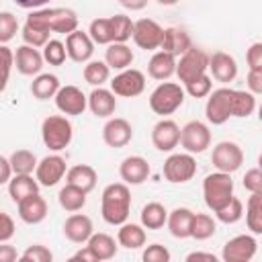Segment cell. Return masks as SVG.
Masks as SVG:
<instances>
[{
  "instance_id": "obj_52",
  "label": "cell",
  "mask_w": 262,
  "mask_h": 262,
  "mask_svg": "<svg viewBox=\"0 0 262 262\" xmlns=\"http://www.w3.org/2000/svg\"><path fill=\"white\" fill-rule=\"evenodd\" d=\"M244 188L250 192H260L262 190V172L260 168H252L244 174Z\"/></svg>"
},
{
  "instance_id": "obj_32",
  "label": "cell",
  "mask_w": 262,
  "mask_h": 262,
  "mask_svg": "<svg viewBox=\"0 0 262 262\" xmlns=\"http://www.w3.org/2000/svg\"><path fill=\"white\" fill-rule=\"evenodd\" d=\"M59 86L61 84L55 74H37L35 80L31 82V92L37 100H49L57 94Z\"/></svg>"
},
{
  "instance_id": "obj_45",
  "label": "cell",
  "mask_w": 262,
  "mask_h": 262,
  "mask_svg": "<svg viewBox=\"0 0 262 262\" xmlns=\"http://www.w3.org/2000/svg\"><path fill=\"white\" fill-rule=\"evenodd\" d=\"M16 33H18L16 16L12 12H8V10L0 12V45H6L8 41H12Z\"/></svg>"
},
{
  "instance_id": "obj_19",
  "label": "cell",
  "mask_w": 262,
  "mask_h": 262,
  "mask_svg": "<svg viewBox=\"0 0 262 262\" xmlns=\"http://www.w3.org/2000/svg\"><path fill=\"white\" fill-rule=\"evenodd\" d=\"M149 172H151V168H149L147 160L141 158V156H129V158H125V160L121 162V166H119L121 180H123L125 184H133V186L143 184V182L147 180Z\"/></svg>"
},
{
  "instance_id": "obj_31",
  "label": "cell",
  "mask_w": 262,
  "mask_h": 262,
  "mask_svg": "<svg viewBox=\"0 0 262 262\" xmlns=\"http://www.w3.org/2000/svg\"><path fill=\"white\" fill-rule=\"evenodd\" d=\"M35 192H39V182L37 178H33V174H12V178L8 180V194L14 203Z\"/></svg>"
},
{
  "instance_id": "obj_1",
  "label": "cell",
  "mask_w": 262,
  "mask_h": 262,
  "mask_svg": "<svg viewBox=\"0 0 262 262\" xmlns=\"http://www.w3.org/2000/svg\"><path fill=\"white\" fill-rule=\"evenodd\" d=\"M25 25L49 35H68L78 29V14L72 8H37L27 16Z\"/></svg>"
},
{
  "instance_id": "obj_17",
  "label": "cell",
  "mask_w": 262,
  "mask_h": 262,
  "mask_svg": "<svg viewBox=\"0 0 262 262\" xmlns=\"http://www.w3.org/2000/svg\"><path fill=\"white\" fill-rule=\"evenodd\" d=\"M180 141V127L172 119H162L151 129V143L160 151H172Z\"/></svg>"
},
{
  "instance_id": "obj_7",
  "label": "cell",
  "mask_w": 262,
  "mask_h": 262,
  "mask_svg": "<svg viewBox=\"0 0 262 262\" xmlns=\"http://www.w3.org/2000/svg\"><path fill=\"white\" fill-rule=\"evenodd\" d=\"M231 98L233 88H217L209 92L207 104H205V117L213 125H223L231 117Z\"/></svg>"
},
{
  "instance_id": "obj_21",
  "label": "cell",
  "mask_w": 262,
  "mask_h": 262,
  "mask_svg": "<svg viewBox=\"0 0 262 262\" xmlns=\"http://www.w3.org/2000/svg\"><path fill=\"white\" fill-rule=\"evenodd\" d=\"M213 78L217 82H233L237 76V61L233 59V55L225 53V51H215L213 55H209V68H207Z\"/></svg>"
},
{
  "instance_id": "obj_55",
  "label": "cell",
  "mask_w": 262,
  "mask_h": 262,
  "mask_svg": "<svg viewBox=\"0 0 262 262\" xmlns=\"http://www.w3.org/2000/svg\"><path fill=\"white\" fill-rule=\"evenodd\" d=\"M18 260V252L8 242H0V262H14Z\"/></svg>"
},
{
  "instance_id": "obj_46",
  "label": "cell",
  "mask_w": 262,
  "mask_h": 262,
  "mask_svg": "<svg viewBox=\"0 0 262 262\" xmlns=\"http://www.w3.org/2000/svg\"><path fill=\"white\" fill-rule=\"evenodd\" d=\"M211 90H213V82H211V78L207 74H203V76H199V78H194V80L184 84V92L190 94L192 98H205V96H209Z\"/></svg>"
},
{
  "instance_id": "obj_54",
  "label": "cell",
  "mask_w": 262,
  "mask_h": 262,
  "mask_svg": "<svg viewBox=\"0 0 262 262\" xmlns=\"http://www.w3.org/2000/svg\"><path fill=\"white\" fill-rule=\"evenodd\" d=\"M246 86H248V92L260 94L262 92V70H250L246 76Z\"/></svg>"
},
{
  "instance_id": "obj_35",
  "label": "cell",
  "mask_w": 262,
  "mask_h": 262,
  "mask_svg": "<svg viewBox=\"0 0 262 262\" xmlns=\"http://www.w3.org/2000/svg\"><path fill=\"white\" fill-rule=\"evenodd\" d=\"M57 201H59V207H61L63 211L76 213V211H80V209L86 205V192L66 182V186L57 192Z\"/></svg>"
},
{
  "instance_id": "obj_5",
  "label": "cell",
  "mask_w": 262,
  "mask_h": 262,
  "mask_svg": "<svg viewBox=\"0 0 262 262\" xmlns=\"http://www.w3.org/2000/svg\"><path fill=\"white\" fill-rule=\"evenodd\" d=\"M203 196H205V205L215 213L217 209H221L231 196H233V180L231 174L227 172H213L207 174L203 180Z\"/></svg>"
},
{
  "instance_id": "obj_15",
  "label": "cell",
  "mask_w": 262,
  "mask_h": 262,
  "mask_svg": "<svg viewBox=\"0 0 262 262\" xmlns=\"http://www.w3.org/2000/svg\"><path fill=\"white\" fill-rule=\"evenodd\" d=\"M68 172V166H66V160L57 154H51V156H45L43 160L37 162V168H35V178L39 182V186H55Z\"/></svg>"
},
{
  "instance_id": "obj_8",
  "label": "cell",
  "mask_w": 262,
  "mask_h": 262,
  "mask_svg": "<svg viewBox=\"0 0 262 262\" xmlns=\"http://www.w3.org/2000/svg\"><path fill=\"white\" fill-rule=\"evenodd\" d=\"M196 174V160L192 158V154H172L168 156V160L164 162V178L172 184H182L192 180V176Z\"/></svg>"
},
{
  "instance_id": "obj_50",
  "label": "cell",
  "mask_w": 262,
  "mask_h": 262,
  "mask_svg": "<svg viewBox=\"0 0 262 262\" xmlns=\"http://www.w3.org/2000/svg\"><path fill=\"white\" fill-rule=\"evenodd\" d=\"M12 68H14V53L6 45H0V78L8 80Z\"/></svg>"
},
{
  "instance_id": "obj_61",
  "label": "cell",
  "mask_w": 262,
  "mask_h": 262,
  "mask_svg": "<svg viewBox=\"0 0 262 262\" xmlns=\"http://www.w3.org/2000/svg\"><path fill=\"white\" fill-rule=\"evenodd\" d=\"M158 4H162V6H174L178 0H156Z\"/></svg>"
},
{
  "instance_id": "obj_49",
  "label": "cell",
  "mask_w": 262,
  "mask_h": 262,
  "mask_svg": "<svg viewBox=\"0 0 262 262\" xmlns=\"http://www.w3.org/2000/svg\"><path fill=\"white\" fill-rule=\"evenodd\" d=\"M141 258H143V262H168L170 260V252L162 244H149L143 250Z\"/></svg>"
},
{
  "instance_id": "obj_4",
  "label": "cell",
  "mask_w": 262,
  "mask_h": 262,
  "mask_svg": "<svg viewBox=\"0 0 262 262\" xmlns=\"http://www.w3.org/2000/svg\"><path fill=\"white\" fill-rule=\"evenodd\" d=\"M184 96H186V92H184V88L180 84L164 80L149 94V108L156 115H162V117L172 115L174 111H178L182 106Z\"/></svg>"
},
{
  "instance_id": "obj_27",
  "label": "cell",
  "mask_w": 262,
  "mask_h": 262,
  "mask_svg": "<svg viewBox=\"0 0 262 262\" xmlns=\"http://www.w3.org/2000/svg\"><path fill=\"white\" fill-rule=\"evenodd\" d=\"M96 180H98V174L88 164H76V166L68 168V172H66V182L76 186V188H80V190H84L86 194L90 190H94Z\"/></svg>"
},
{
  "instance_id": "obj_43",
  "label": "cell",
  "mask_w": 262,
  "mask_h": 262,
  "mask_svg": "<svg viewBox=\"0 0 262 262\" xmlns=\"http://www.w3.org/2000/svg\"><path fill=\"white\" fill-rule=\"evenodd\" d=\"M88 35L96 45H108L113 43V29L111 18H94L88 27Z\"/></svg>"
},
{
  "instance_id": "obj_2",
  "label": "cell",
  "mask_w": 262,
  "mask_h": 262,
  "mask_svg": "<svg viewBox=\"0 0 262 262\" xmlns=\"http://www.w3.org/2000/svg\"><path fill=\"white\" fill-rule=\"evenodd\" d=\"M131 211V190L125 182L106 184L100 196V213L108 225H121Z\"/></svg>"
},
{
  "instance_id": "obj_16",
  "label": "cell",
  "mask_w": 262,
  "mask_h": 262,
  "mask_svg": "<svg viewBox=\"0 0 262 262\" xmlns=\"http://www.w3.org/2000/svg\"><path fill=\"white\" fill-rule=\"evenodd\" d=\"M66 53L72 61L86 63V61H90V57L94 53V41L90 39L88 33L76 29V31L68 33V37H66Z\"/></svg>"
},
{
  "instance_id": "obj_25",
  "label": "cell",
  "mask_w": 262,
  "mask_h": 262,
  "mask_svg": "<svg viewBox=\"0 0 262 262\" xmlns=\"http://www.w3.org/2000/svg\"><path fill=\"white\" fill-rule=\"evenodd\" d=\"M192 45L188 33L180 27H168L164 29V37H162V43H160V49L166 51V53H172L174 57H180L188 47Z\"/></svg>"
},
{
  "instance_id": "obj_60",
  "label": "cell",
  "mask_w": 262,
  "mask_h": 262,
  "mask_svg": "<svg viewBox=\"0 0 262 262\" xmlns=\"http://www.w3.org/2000/svg\"><path fill=\"white\" fill-rule=\"evenodd\" d=\"M119 4L127 10H141L147 6V0H119Z\"/></svg>"
},
{
  "instance_id": "obj_56",
  "label": "cell",
  "mask_w": 262,
  "mask_h": 262,
  "mask_svg": "<svg viewBox=\"0 0 262 262\" xmlns=\"http://www.w3.org/2000/svg\"><path fill=\"white\" fill-rule=\"evenodd\" d=\"M12 178V168H10V162L8 158L0 156V184H8V180Z\"/></svg>"
},
{
  "instance_id": "obj_29",
  "label": "cell",
  "mask_w": 262,
  "mask_h": 262,
  "mask_svg": "<svg viewBox=\"0 0 262 262\" xmlns=\"http://www.w3.org/2000/svg\"><path fill=\"white\" fill-rule=\"evenodd\" d=\"M117 244L127 250H137L145 246V227L141 223H121L117 231Z\"/></svg>"
},
{
  "instance_id": "obj_12",
  "label": "cell",
  "mask_w": 262,
  "mask_h": 262,
  "mask_svg": "<svg viewBox=\"0 0 262 262\" xmlns=\"http://www.w3.org/2000/svg\"><path fill=\"white\" fill-rule=\"evenodd\" d=\"M258 252V242L250 233H239L225 242L221 258L225 262H250Z\"/></svg>"
},
{
  "instance_id": "obj_62",
  "label": "cell",
  "mask_w": 262,
  "mask_h": 262,
  "mask_svg": "<svg viewBox=\"0 0 262 262\" xmlns=\"http://www.w3.org/2000/svg\"><path fill=\"white\" fill-rule=\"evenodd\" d=\"M6 84H8V80H6V78H0V92H4Z\"/></svg>"
},
{
  "instance_id": "obj_42",
  "label": "cell",
  "mask_w": 262,
  "mask_h": 262,
  "mask_svg": "<svg viewBox=\"0 0 262 262\" xmlns=\"http://www.w3.org/2000/svg\"><path fill=\"white\" fill-rule=\"evenodd\" d=\"M111 18V29H113V43H127L133 33V20L125 14H115Z\"/></svg>"
},
{
  "instance_id": "obj_58",
  "label": "cell",
  "mask_w": 262,
  "mask_h": 262,
  "mask_svg": "<svg viewBox=\"0 0 262 262\" xmlns=\"http://www.w3.org/2000/svg\"><path fill=\"white\" fill-rule=\"evenodd\" d=\"M51 0H14L16 6L20 8H27V10H37V8H43L45 4H49Z\"/></svg>"
},
{
  "instance_id": "obj_41",
  "label": "cell",
  "mask_w": 262,
  "mask_h": 262,
  "mask_svg": "<svg viewBox=\"0 0 262 262\" xmlns=\"http://www.w3.org/2000/svg\"><path fill=\"white\" fill-rule=\"evenodd\" d=\"M242 215H244V203H242L237 196H231V199H229L221 209H217V211H215L217 221L227 223V225L237 223V221L242 219Z\"/></svg>"
},
{
  "instance_id": "obj_48",
  "label": "cell",
  "mask_w": 262,
  "mask_h": 262,
  "mask_svg": "<svg viewBox=\"0 0 262 262\" xmlns=\"http://www.w3.org/2000/svg\"><path fill=\"white\" fill-rule=\"evenodd\" d=\"M20 35H23V41H25L27 45H31V47H43V45L49 41V33H43V31H39V29L27 27V25H23Z\"/></svg>"
},
{
  "instance_id": "obj_14",
  "label": "cell",
  "mask_w": 262,
  "mask_h": 262,
  "mask_svg": "<svg viewBox=\"0 0 262 262\" xmlns=\"http://www.w3.org/2000/svg\"><path fill=\"white\" fill-rule=\"evenodd\" d=\"M135 45L139 49L145 51H154L160 49L162 37H164V29L154 20V18H139L133 23V33H131Z\"/></svg>"
},
{
  "instance_id": "obj_30",
  "label": "cell",
  "mask_w": 262,
  "mask_h": 262,
  "mask_svg": "<svg viewBox=\"0 0 262 262\" xmlns=\"http://www.w3.org/2000/svg\"><path fill=\"white\" fill-rule=\"evenodd\" d=\"M104 63L111 70H127L133 63V51L127 43H108L104 51Z\"/></svg>"
},
{
  "instance_id": "obj_23",
  "label": "cell",
  "mask_w": 262,
  "mask_h": 262,
  "mask_svg": "<svg viewBox=\"0 0 262 262\" xmlns=\"http://www.w3.org/2000/svg\"><path fill=\"white\" fill-rule=\"evenodd\" d=\"M92 233H94L92 219L84 213H74L63 223V235L74 244H86Z\"/></svg>"
},
{
  "instance_id": "obj_36",
  "label": "cell",
  "mask_w": 262,
  "mask_h": 262,
  "mask_svg": "<svg viewBox=\"0 0 262 262\" xmlns=\"http://www.w3.org/2000/svg\"><path fill=\"white\" fill-rule=\"evenodd\" d=\"M246 225L254 235L262 233V190L252 192L246 203Z\"/></svg>"
},
{
  "instance_id": "obj_6",
  "label": "cell",
  "mask_w": 262,
  "mask_h": 262,
  "mask_svg": "<svg viewBox=\"0 0 262 262\" xmlns=\"http://www.w3.org/2000/svg\"><path fill=\"white\" fill-rule=\"evenodd\" d=\"M207 68H209V55L205 53V49H199V47H188L180 59L176 61V76L182 84L207 74Z\"/></svg>"
},
{
  "instance_id": "obj_33",
  "label": "cell",
  "mask_w": 262,
  "mask_h": 262,
  "mask_svg": "<svg viewBox=\"0 0 262 262\" xmlns=\"http://www.w3.org/2000/svg\"><path fill=\"white\" fill-rule=\"evenodd\" d=\"M86 246L94 252V256L98 258V262L100 260H111V258H115L117 256V242H115V237H111L108 233H92L90 237H88V242H86Z\"/></svg>"
},
{
  "instance_id": "obj_37",
  "label": "cell",
  "mask_w": 262,
  "mask_h": 262,
  "mask_svg": "<svg viewBox=\"0 0 262 262\" xmlns=\"http://www.w3.org/2000/svg\"><path fill=\"white\" fill-rule=\"evenodd\" d=\"M217 231V221L207 215V213H192V221H190V237L203 242L213 237Z\"/></svg>"
},
{
  "instance_id": "obj_53",
  "label": "cell",
  "mask_w": 262,
  "mask_h": 262,
  "mask_svg": "<svg viewBox=\"0 0 262 262\" xmlns=\"http://www.w3.org/2000/svg\"><path fill=\"white\" fill-rule=\"evenodd\" d=\"M14 233H16L14 219H12L8 213L0 211V242H8V239H12Z\"/></svg>"
},
{
  "instance_id": "obj_18",
  "label": "cell",
  "mask_w": 262,
  "mask_h": 262,
  "mask_svg": "<svg viewBox=\"0 0 262 262\" xmlns=\"http://www.w3.org/2000/svg\"><path fill=\"white\" fill-rule=\"evenodd\" d=\"M102 139L108 147H125L133 139V127L127 119L113 117L102 127Z\"/></svg>"
},
{
  "instance_id": "obj_22",
  "label": "cell",
  "mask_w": 262,
  "mask_h": 262,
  "mask_svg": "<svg viewBox=\"0 0 262 262\" xmlns=\"http://www.w3.org/2000/svg\"><path fill=\"white\" fill-rule=\"evenodd\" d=\"M16 205H18V217L29 225H37L47 217V201L39 192L25 196Z\"/></svg>"
},
{
  "instance_id": "obj_3",
  "label": "cell",
  "mask_w": 262,
  "mask_h": 262,
  "mask_svg": "<svg viewBox=\"0 0 262 262\" xmlns=\"http://www.w3.org/2000/svg\"><path fill=\"white\" fill-rule=\"evenodd\" d=\"M74 127L63 115H49L41 123V139L51 151H61L72 143Z\"/></svg>"
},
{
  "instance_id": "obj_57",
  "label": "cell",
  "mask_w": 262,
  "mask_h": 262,
  "mask_svg": "<svg viewBox=\"0 0 262 262\" xmlns=\"http://www.w3.org/2000/svg\"><path fill=\"white\" fill-rule=\"evenodd\" d=\"M72 260H82V262H98V258L94 256V252H92L88 246H84L82 250H78V252L72 256Z\"/></svg>"
},
{
  "instance_id": "obj_28",
  "label": "cell",
  "mask_w": 262,
  "mask_h": 262,
  "mask_svg": "<svg viewBox=\"0 0 262 262\" xmlns=\"http://www.w3.org/2000/svg\"><path fill=\"white\" fill-rule=\"evenodd\" d=\"M190 221H192V211L188 207H176L174 211L168 213L166 225L174 237L184 239V237H190Z\"/></svg>"
},
{
  "instance_id": "obj_47",
  "label": "cell",
  "mask_w": 262,
  "mask_h": 262,
  "mask_svg": "<svg viewBox=\"0 0 262 262\" xmlns=\"http://www.w3.org/2000/svg\"><path fill=\"white\" fill-rule=\"evenodd\" d=\"M23 262H51L53 260V254L47 246L43 244H33L29 246L20 256H18Z\"/></svg>"
},
{
  "instance_id": "obj_10",
  "label": "cell",
  "mask_w": 262,
  "mask_h": 262,
  "mask_svg": "<svg viewBox=\"0 0 262 262\" xmlns=\"http://www.w3.org/2000/svg\"><path fill=\"white\" fill-rule=\"evenodd\" d=\"M211 162L219 172H227L233 174L235 170L242 168L244 164V151L235 141H219L213 147L211 154Z\"/></svg>"
},
{
  "instance_id": "obj_11",
  "label": "cell",
  "mask_w": 262,
  "mask_h": 262,
  "mask_svg": "<svg viewBox=\"0 0 262 262\" xmlns=\"http://www.w3.org/2000/svg\"><path fill=\"white\" fill-rule=\"evenodd\" d=\"M111 90L115 96H123V98L139 96L145 90V76H143V72H139L135 68L121 70L111 80Z\"/></svg>"
},
{
  "instance_id": "obj_38",
  "label": "cell",
  "mask_w": 262,
  "mask_h": 262,
  "mask_svg": "<svg viewBox=\"0 0 262 262\" xmlns=\"http://www.w3.org/2000/svg\"><path fill=\"white\" fill-rule=\"evenodd\" d=\"M256 111V94L248 90H233L231 98V117H250Z\"/></svg>"
},
{
  "instance_id": "obj_20",
  "label": "cell",
  "mask_w": 262,
  "mask_h": 262,
  "mask_svg": "<svg viewBox=\"0 0 262 262\" xmlns=\"http://www.w3.org/2000/svg\"><path fill=\"white\" fill-rule=\"evenodd\" d=\"M43 55L37 47H31V45H20L14 53V68L18 74L23 76H37L41 74V68H43Z\"/></svg>"
},
{
  "instance_id": "obj_26",
  "label": "cell",
  "mask_w": 262,
  "mask_h": 262,
  "mask_svg": "<svg viewBox=\"0 0 262 262\" xmlns=\"http://www.w3.org/2000/svg\"><path fill=\"white\" fill-rule=\"evenodd\" d=\"M176 72V57L172 53H166V51H156L149 61H147V74L154 78V80H170Z\"/></svg>"
},
{
  "instance_id": "obj_44",
  "label": "cell",
  "mask_w": 262,
  "mask_h": 262,
  "mask_svg": "<svg viewBox=\"0 0 262 262\" xmlns=\"http://www.w3.org/2000/svg\"><path fill=\"white\" fill-rule=\"evenodd\" d=\"M43 61H47L49 66H61L68 57L66 53V45L59 41V39H49L45 45H43Z\"/></svg>"
},
{
  "instance_id": "obj_13",
  "label": "cell",
  "mask_w": 262,
  "mask_h": 262,
  "mask_svg": "<svg viewBox=\"0 0 262 262\" xmlns=\"http://www.w3.org/2000/svg\"><path fill=\"white\" fill-rule=\"evenodd\" d=\"M53 98H55L57 111H59L61 115H66V117H78V115H82V113L86 111V106H88L86 94H84L78 86H72V84L59 86V90H57V94H55Z\"/></svg>"
},
{
  "instance_id": "obj_9",
  "label": "cell",
  "mask_w": 262,
  "mask_h": 262,
  "mask_svg": "<svg viewBox=\"0 0 262 262\" xmlns=\"http://www.w3.org/2000/svg\"><path fill=\"white\" fill-rule=\"evenodd\" d=\"M186 154H203L211 145V131L203 121H188L180 129L178 141Z\"/></svg>"
},
{
  "instance_id": "obj_34",
  "label": "cell",
  "mask_w": 262,
  "mask_h": 262,
  "mask_svg": "<svg viewBox=\"0 0 262 262\" xmlns=\"http://www.w3.org/2000/svg\"><path fill=\"white\" fill-rule=\"evenodd\" d=\"M139 219H141V225L145 229H162L166 225V219H168V211L162 203H147L141 213H139Z\"/></svg>"
},
{
  "instance_id": "obj_51",
  "label": "cell",
  "mask_w": 262,
  "mask_h": 262,
  "mask_svg": "<svg viewBox=\"0 0 262 262\" xmlns=\"http://www.w3.org/2000/svg\"><path fill=\"white\" fill-rule=\"evenodd\" d=\"M246 61L250 70H262V43L256 41L246 51Z\"/></svg>"
},
{
  "instance_id": "obj_40",
  "label": "cell",
  "mask_w": 262,
  "mask_h": 262,
  "mask_svg": "<svg viewBox=\"0 0 262 262\" xmlns=\"http://www.w3.org/2000/svg\"><path fill=\"white\" fill-rule=\"evenodd\" d=\"M84 80L90 84V86H102L106 80H108V76H111V68L104 63V61H100V59H90V61H86V66H84Z\"/></svg>"
},
{
  "instance_id": "obj_24",
  "label": "cell",
  "mask_w": 262,
  "mask_h": 262,
  "mask_svg": "<svg viewBox=\"0 0 262 262\" xmlns=\"http://www.w3.org/2000/svg\"><path fill=\"white\" fill-rule=\"evenodd\" d=\"M86 98H88V108L92 111L94 117H98V119H108L111 115H115L117 98H115L113 90H106V88H102V86H96Z\"/></svg>"
},
{
  "instance_id": "obj_59",
  "label": "cell",
  "mask_w": 262,
  "mask_h": 262,
  "mask_svg": "<svg viewBox=\"0 0 262 262\" xmlns=\"http://www.w3.org/2000/svg\"><path fill=\"white\" fill-rule=\"evenodd\" d=\"M194 260H205V262H217V256L211 252H190L186 256V262H194Z\"/></svg>"
},
{
  "instance_id": "obj_39",
  "label": "cell",
  "mask_w": 262,
  "mask_h": 262,
  "mask_svg": "<svg viewBox=\"0 0 262 262\" xmlns=\"http://www.w3.org/2000/svg\"><path fill=\"white\" fill-rule=\"evenodd\" d=\"M8 162H10L12 174H33L39 160L31 149H16L10 154Z\"/></svg>"
}]
</instances>
